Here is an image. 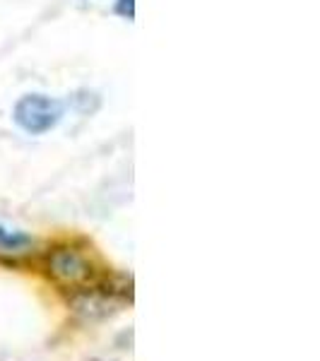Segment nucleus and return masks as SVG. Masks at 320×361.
<instances>
[{
  "label": "nucleus",
  "instance_id": "obj_1",
  "mask_svg": "<svg viewBox=\"0 0 320 361\" xmlns=\"http://www.w3.org/2000/svg\"><path fill=\"white\" fill-rule=\"evenodd\" d=\"M63 116V106L61 102L44 94H27L17 102L15 106V121L17 126L25 133H32V135H42V133H49L51 128L58 126Z\"/></svg>",
  "mask_w": 320,
  "mask_h": 361
},
{
  "label": "nucleus",
  "instance_id": "obj_2",
  "mask_svg": "<svg viewBox=\"0 0 320 361\" xmlns=\"http://www.w3.org/2000/svg\"><path fill=\"white\" fill-rule=\"evenodd\" d=\"M49 272L58 284L70 289H85L94 279V267L75 248H58L49 255Z\"/></svg>",
  "mask_w": 320,
  "mask_h": 361
},
{
  "label": "nucleus",
  "instance_id": "obj_3",
  "mask_svg": "<svg viewBox=\"0 0 320 361\" xmlns=\"http://www.w3.org/2000/svg\"><path fill=\"white\" fill-rule=\"evenodd\" d=\"M0 246H15V238L10 236L3 226H0Z\"/></svg>",
  "mask_w": 320,
  "mask_h": 361
}]
</instances>
